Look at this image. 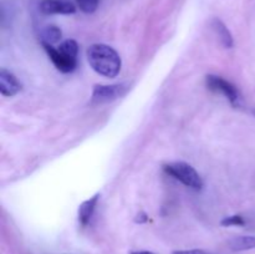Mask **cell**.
<instances>
[{
    "label": "cell",
    "instance_id": "cell-16",
    "mask_svg": "<svg viewBox=\"0 0 255 254\" xmlns=\"http://www.w3.org/2000/svg\"><path fill=\"white\" fill-rule=\"evenodd\" d=\"M134 222L136 223H146V222H148V217H147L144 212H139L136 216V218H134Z\"/></svg>",
    "mask_w": 255,
    "mask_h": 254
},
{
    "label": "cell",
    "instance_id": "cell-17",
    "mask_svg": "<svg viewBox=\"0 0 255 254\" xmlns=\"http://www.w3.org/2000/svg\"><path fill=\"white\" fill-rule=\"evenodd\" d=\"M131 254H154V253L149 251H137V252H132Z\"/></svg>",
    "mask_w": 255,
    "mask_h": 254
},
{
    "label": "cell",
    "instance_id": "cell-6",
    "mask_svg": "<svg viewBox=\"0 0 255 254\" xmlns=\"http://www.w3.org/2000/svg\"><path fill=\"white\" fill-rule=\"evenodd\" d=\"M40 10L45 15H71L76 12V5L71 0H42Z\"/></svg>",
    "mask_w": 255,
    "mask_h": 254
},
{
    "label": "cell",
    "instance_id": "cell-1",
    "mask_svg": "<svg viewBox=\"0 0 255 254\" xmlns=\"http://www.w3.org/2000/svg\"><path fill=\"white\" fill-rule=\"evenodd\" d=\"M86 56L92 70L101 76L114 79L121 71V57H120L119 52L109 45H91L87 49Z\"/></svg>",
    "mask_w": 255,
    "mask_h": 254
},
{
    "label": "cell",
    "instance_id": "cell-9",
    "mask_svg": "<svg viewBox=\"0 0 255 254\" xmlns=\"http://www.w3.org/2000/svg\"><path fill=\"white\" fill-rule=\"evenodd\" d=\"M229 248L234 252L249 251L255 248V237L254 236H239L229 241Z\"/></svg>",
    "mask_w": 255,
    "mask_h": 254
},
{
    "label": "cell",
    "instance_id": "cell-10",
    "mask_svg": "<svg viewBox=\"0 0 255 254\" xmlns=\"http://www.w3.org/2000/svg\"><path fill=\"white\" fill-rule=\"evenodd\" d=\"M212 26H213L214 31L218 35L219 40L223 44L224 47H229L231 49L233 46V36H232L231 31L228 30V27L218 19H214L213 22H212Z\"/></svg>",
    "mask_w": 255,
    "mask_h": 254
},
{
    "label": "cell",
    "instance_id": "cell-8",
    "mask_svg": "<svg viewBox=\"0 0 255 254\" xmlns=\"http://www.w3.org/2000/svg\"><path fill=\"white\" fill-rule=\"evenodd\" d=\"M100 194H95L91 198L87 199V201L82 202L79 207V222L81 226H87L91 221L92 216H94V212L96 209L97 203H99Z\"/></svg>",
    "mask_w": 255,
    "mask_h": 254
},
{
    "label": "cell",
    "instance_id": "cell-14",
    "mask_svg": "<svg viewBox=\"0 0 255 254\" xmlns=\"http://www.w3.org/2000/svg\"><path fill=\"white\" fill-rule=\"evenodd\" d=\"M221 224L223 227H233V226L242 227L246 224V221H244L243 217L239 216V214H234V216H228L224 219H222Z\"/></svg>",
    "mask_w": 255,
    "mask_h": 254
},
{
    "label": "cell",
    "instance_id": "cell-4",
    "mask_svg": "<svg viewBox=\"0 0 255 254\" xmlns=\"http://www.w3.org/2000/svg\"><path fill=\"white\" fill-rule=\"evenodd\" d=\"M129 89L128 84L96 85L92 91V104H107L124 96Z\"/></svg>",
    "mask_w": 255,
    "mask_h": 254
},
{
    "label": "cell",
    "instance_id": "cell-3",
    "mask_svg": "<svg viewBox=\"0 0 255 254\" xmlns=\"http://www.w3.org/2000/svg\"><path fill=\"white\" fill-rule=\"evenodd\" d=\"M206 85L211 91L223 95L233 106H237L241 101V94L238 89L223 77L217 76V75H207Z\"/></svg>",
    "mask_w": 255,
    "mask_h": 254
},
{
    "label": "cell",
    "instance_id": "cell-18",
    "mask_svg": "<svg viewBox=\"0 0 255 254\" xmlns=\"http://www.w3.org/2000/svg\"><path fill=\"white\" fill-rule=\"evenodd\" d=\"M253 115H254V116H255V109L253 110Z\"/></svg>",
    "mask_w": 255,
    "mask_h": 254
},
{
    "label": "cell",
    "instance_id": "cell-11",
    "mask_svg": "<svg viewBox=\"0 0 255 254\" xmlns=\"http://www.w3.org/2000/svg\"><path fill=\"white\" fill-rule=\"evenodd\" d=\"M62 32L55 25H47L40 32V40H41V44H49L54 45L56 42H59L61 40Z\"/></svg>",
    "mask_w": 255,
    "mask_h": 254
},
{
    "label": "cell",
    "instance_id": "cell-15",
    "mask_svg": "<svg viewBox=\"0 0 255 254\" xmlns=\"http://www.w3.org/2000/svg\"><path fill=\"white\" fill-rule=\"evenodd\" d=\"M172 254H211L203 249H186V251H174Z\"/></svg>",
    "mask_w": 255,
    "mask_h": 254
},
{
    "label": "cell",
    "instance_id": "cell-12",
    "mask_svg": "<svg viewBox=\"0 0 255 254\" xmlns=\"http://www.w3.org/2000/svg\"><path fill=\"white\" fill-rule=\"evenodd\" d=\"M59 50L61 52H64L65 55H67V56L77 59V55H79V44L75 40L67 39L60 44Z\"/></svg>",
    "mask_w": 255,
    "mask_h": 254
},
{
    "label": "cell",
    "instance_id": "cell-2",
    "mask_svg": "<svg viewBox=\"0 0 255 254\" xmlns=\"http://www.w3.org/2000/svg\"><path fill=\"white\" fill-rule=\"evenodd\" d=\"M163 171L166 172L168 176L173 177L182 184L186 187L194 189V191H201L203 187V179H202L201 174L196 171L194 167L187 162H172V163H167L163 166Z\"/></svg>",
    "mask_w": 255,
    "mask_h": 254
},
{
    "label": "cell",
    "instance_id": "cell-7",
    "mask_svg": "<svg viewBox=\"0 0 255 254\" xmlns=\"http://www.w3.org/2000/svg\"><path fill=\"white\" fill-rule=\"evenodd\" d=\"M21 90V84L12 72L6 69H0V94L5 97L15 96Z\"/></svg>",
    "mask_w": 255,
    "mask_h": 254
},
{
    "label": "cell",
    "instance_id": "cell-5",
    "mask_svg": "<svg viewBox=\"0 0 255 254\" xmlns=\"http://www.w3.org/2000/svg\"><path fill=\"white\" fill-rule=\"evenodd\" d=\"M42 46H44V50L46 51L47 56L50 57L52 64L55 65V67L59 71L64 72V74H69V72H72L76 69L77 59L67 56L64 52L60 51L59 47H54L52 45L42 44Z\"/></svg>",
    "mask_w": 255,
    "mask_h": 254
},
{
    "label": "cell",
    "instance_id": "cell-13",
    "mask_svg": "<svg viewBox=\"0 0 255 254\" xmlns=\"http://www.w3.org/2000/svg\"><path fill=\"white\" fill-rule=\"evenodd\" d=\"M100 0H76L77 6L80 7V10L86 14H92L97 10L99 7Z\"/></svg>",
    "mask_w": 255,
    "mask_h": 254
}]
</instances>
